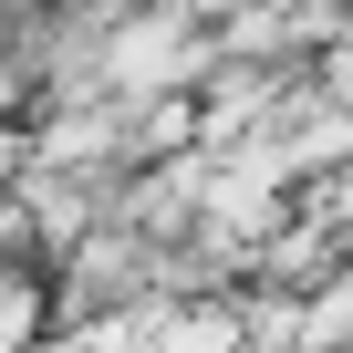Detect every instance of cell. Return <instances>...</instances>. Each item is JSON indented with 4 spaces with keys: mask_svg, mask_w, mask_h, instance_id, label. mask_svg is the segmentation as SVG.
<instances>
[{
    "mask_svg": "<svg viewBox=\"0 0 353 353\" xmlns=\"http://www.w3.org/2000/svg\"><path fill=\"white\" fill-rule=\"evenodd\" d=\"M32 166H42V135H32L21 114H0V208L32 188Z\"/></svg>",
    "mask_w": 353,
    "mask_h": 353,
    "instance_id": "obj_1",
    "label": "cell"
}]
</instances>
